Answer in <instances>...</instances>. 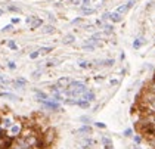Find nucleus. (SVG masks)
<instances>
[{"instance_id":"nucleus-1","label":"nucleus","mask_w":155,"mask_h":149,"mask_svg":"<svg viewBox=\"0 0 155 149\" xmlns=\"http://www.w3.org/2000/svg\"><path fill=\"white\" fill-rule=\"evenodd\" d=\"M55 139H56V133H55V130L53 129H49L46 133H44V136H43V140L46 142V145L49 146V145H52L53 142H55Z\"/></svg>"},{"instance_id":"nucleus-2","label":"nucleus","mask_w":155,"mask_h":149,"mask_svg":"<svg viewBox=\"0 0 155 149\" xmlns=\"http://www.w3.org/2000/svg\"><path fill=\"white\" fill-rule=\"evenodd\" d=\"M71 83H73V80H71L70 77H61V78L56 81L58 87H61V89H68V87L71 86Z\"/></svg>"},{"instance_id":"nucleus-3","label":"nucleus","mask_w":155,"mask_h":149,"mask_svg":"<svg viewBox=\"0 0 155 149\" xmlns=\"http://www.w3.org/2000/svg\"><path fill=\"white\" fill-rule=\"evenodd\" d=\"M22 124L21 122H16V124H13V126L10 127V136L12 137H16V136H19L21 133H22Z\"/></svg>"},{"instance_id":"nucleus-4","label":"nucleus","mask_w":155,"mask_h":149,"mask_svg":"<svg viewBox=\"0 0 155 149\" xmlns=\"http://www.w3.org/2000/svg\"><path fill=\"white\" fill-rule=\"evenodd\" d=\"M80 99H83V101H87V102H93L95 101V93L92 90H87Z\"/></svg>"},{"instance_id":"nucleus-5","label":"nucleus","mask_w":155,"mask_h":149,"mask_svg":"<svg viewBox=\"0 0 155 149\" xmlns=\"http://www.w3.org/2000/svg\"><path fill=\"white\" fill-rule=\"evenodd\" d=\"M25 84H27V80H25V78L16 77V80H15V87H16V89H22Z\"/></svg>"},{"instance_id":"nucleus-6","label":"nucleus","mask_w":155,"mask_h":149,"mask_svg":"<svg viewBox=\"0 0 155 149\" xmlns=\"http://www.w3.org/2000/svg\"><path fill=\"white\" fill-rule=\"evenodd\" d=\"M36 97L38 99V101H41V102H44V101H47L49 99V96L44 93V92H38V90H36Z\"/></svg>"},{"instance_id":"nucleus-7","label":"nucleus","mask_w":155,"mask_h":149,"mask_svg":"<svg viewBox=\"0 0 155 149\" xmlns=\"http://www.w3.org/2000/svg\"><path fill=\"white\" fill-rule=\"evenodd\" d=\"M102 143H103V148H105V149H112V142H111L109 137L103 136V137H102Z\"/></svg>"},{"instance_id":"nucleus-8","label":"nucleus","mask_w":155,"mask_h":149,"mask_svg":"<svg viewBox=\"0 0 155 149\" xmlns=\"http://www.w3.org/2000/svg\"><path fill=\"white\" fill-rule=\"evenodd\" d=\"M75 133H83V134H90L92 133V127L90 126H83V127H80Z\"/></svg>"},{"instance_id":"nucleus-9","label":"nucleus","mask_w":155,"mask_h":149,"mask_svg":"<svg viewBox=\"0 0 155 149\" xmlns=\"http://www.w3.org/2000/svg\"><path fill=\"white\" fill-rule=\"evenodd\" d=\"M112 22H120L121 19H123V16H121V13H118V12H112L111 13V18H109Z\"/></svg>"},{"instance_id":"nucleus-10","label":"nucleus","mask_w":155,"mask_h":149,"mask_svg":"<svg viewBox=\"0 0 155 149\" xmlns=\"http://www.w3.org/2000/svg\"><path fill=\"white\" fill-rule=\"evenodd\" d=\"M0 97H5V99H10V101H16V96L15 94H12V93H8V92H2L0 93Z\"/></svg>"},{"instance_id":"nucleus-11","label":"nucleus","mask_w":155,"mask_h":149,"mask_svg":"<svg viewBox=\"0 0 155 149\" xmlns=\"http://www.w3.org/2000/svg\"><path fill=\"white\" fill-rule=\"evenodd\" d=\"M12 126H13V124H12V120L10 118H5L2 121V129H10Z\"/></svg>"},{"instance_id":"nucleus-12","label":"nucleus","mask_w":155,"mask_h":149,"mask_svg":"<svg viewBox=\"0 0 155 149\" xmlns=\"http://www.w3.org/2000/svg\"><path fill=\"white\" fill-rule=\"evenodd\" d=\"M74 40H75V37L73 36V34H68V36H65L64 37V44H71V43H74Z\"/></svg>"},{"instance_id":"nucleus-13","label":"nucleus","mask_w":155,"mask_h":149,"mask_svg":"<svg viewBox=\"0 0 155 149\" xmlns=\"http://www.w3.org/2000/svg\"><path fill=\"white\" fill-rule=\"evenodd\" d=\"M96 12V9H92V8H81V13L84 15V16H87V15H93Z\"/></svg>"},{"instance_id":"nucleus-14","label":"nucleus","mask_w":155,"mask_h":149,"mask_svg":"<svg viewBox=\"0 0 155 149\" xmlns=\"http://www.w3.org/2000/svg\"><path fill=\"white\" fill-rule=\"evenodd\" d=\"M43 24V21L40 19V18H34V21H33V24H31V30H36V28H38L40 25Z\"/></svg>"},{"instance_id":"nucleus-15","label":"nucleus","mask_w":155,"mask_h":149,"mask_svg":"<svg viewBox=\"0 0 155 149\" xmlns=\"http://www.w3.org/2000/svg\"><path fill=\"white\" fill-rule=\"evenodd\" d=\"M43 104H44V106H47V108H50V109H59V105H58V104H55V102L44 101Z\"/></svg>"},{"instance_id":"nucleus-16","label":"nucleus","mask_w":155,"mask_h":149,"mask_svg":"<svg viewBox=\"0 0 155 149\" xmlns=\"http://www.w3.org/2000/svg\"><path fill=\"white\" fill-rule=\"evenodd\" d=\"M77 105L80 106V108H89V106H90V102H87V101H83V99H78V101H77Z\"/></svg>"},{"instance_id":"nucleus-17","label":"nucleus","mask_w":155,"mask_h":149,"mask_svg":"<svg viewBox=\"0 0 155 149\" xmlns=\"http://www.w3.org/2000/svg\"><path fill=\"white\" fill-rule=\"evenodd\" d=\"M43 33L44 34H50V33H55V27L53 25H46L43 28Z\"/></svg>"},{"instance_id":"nucleus-18","label":"nucleus","mask_w":155,"mask_h":149,"mask_svg":"<svg viewBox=\"0 0 155 149\" xmlns=\"http://www.w3.org/2000/svg\"><path fill=\"white\" fill-rule=\"evenodd\" d=\"M38 50H40V53H43V55H47V53H50V52L53 50V49H52V47H40Z\"/></svg>"},{"instance_id":"nucleus-19","label":"nucleus","mask_w":155,"mask_h":149,"mask_svg":"<svg viewBox=\"0 0 155 149\" xmlns=\"http://www.w3.org/2000/svg\"><path fill=\"white\" fill-rule=\"evenodd\" d=\"M90 66H92V64L87 62V61H81L80 62V68H90Z\"/></svg>"},{"instance_id":"nucleus-20","label":"nucleus","mask_w":155,"mask_h":149,"mask_svg":"<svg viewBox=\"0 0 155 149\" xmlns=\"http://www.w3.org/2000/svg\"><path fill=\"white\" fill-rule=\"evenodd\" d=\"M142 44H143V41H142L140 38H138V40H135V43H133V47H135V49H139Z\"/></svg>"},{"instance_id":"nucleus-21","label":"nucleus","mask_w":155,"mask_h":149,"mask_svg":"<svg viewBox=\"0 0 155 149\" xmlns=\"http://www.w3.org/2000/svg\"><path fill=\"white\" fill-rule=\"evenodd\" d=\"M8 47L9 49H12V50H16V44H15V41H8Z\"/></svg>"},{"instance_id":"nucleus-22","label":"nucleus","mask_w":155,"mask_h":149,"mask_svg":"<svg viewBox=\"0 0 155 149\" xmlns=\"http://www.w3.org/2000/svg\"><path fill=\"white\" fill-rule=\"evenodd\" d=\"M38 55H40V50H36V52H33V53L30 55V58H31V59H37Z\"/></svg>"},{"instance_id":"nucleus-23","label":"nucleus","mask_w":155,"mask_h":149,"mask_svg":"<svg viewBox=\"0 0 155 149\" xmlns=\"http://www.w3.org/2000/svg\"><path fill=\"white\" fill-rule=\"evenodd\" d=\"M103 65H106V66L114 65V59H106V61H103Z\"/></svg>"},{"instance_id":"nucleus-24","label":"nucleus","mask_w":155,"mask_h":149,"mask_svg":"<svg viewBox=\"0 0 155 149\" xmlns=\"http://www.w3.org/2000/svg\"><path fill=\"white\" fill-rule=\"evenodd\" d=\"M103 28H105V33H112V25H103Z\"/></svg>"},{"instance_id":"nucleus-25","label":"nucleus","mask_w":155,"mask_h":149,"mask_svg":"<svg viewBox=\"0 0 155 149\" xmlns=\"http://www.w3.org/2000/svg\"><path fill=\"white\" fill-rule=\"evenodd\" d=\"M81 5H83V8H89V5H90V0H81Z\"/></svg>"},{"instance_id":"nucleus-26","label":"nucleus","mask_w":155,"mask_h":149,"mask_svg":"<svg viewBox=\"0 0 155 149\" xmlns=\"http://www.w3.org/2000/svg\"><path fill=\"white\" fill-rule=\"evenodd\" d=\"M40 76H41V71H34V72H33V77H34V78H38Z\"/></svg>"},{"instance_id":"nucleus-27","label":"nucleus","mask_w":155,"mask_h":149,"mask_svg":"<svg viewBox=\"0 0 155 149\" xmlns=\"http://www.w3.org/2000/svg\"><path fill=\"white\" fill-rule=\"evenodd\" d=\"M9 10H12V12H19L21 9H19V8H16V6H9Z\"/></svg>"},{"instance_id":"nucleus-28","label":"nucleus","mask_w":155,"mask_h":149,"mask_svg":"<svg viewBox=\"0 0 155 149\" xmlns=\"http://www.w3.org/2000/svg\"><path fill=\"white\" fill-rule=\"evenodd\" d=\"M111 18V13L109 12H105L103 15H102V19H109Z\"/></svg>"},{"instance_id":"nucleus-29","label":"nucleus","mask_w":155,"mask_h":149,"mask_svg":"<svg viewBox=\"0 0 155 149\" xmlns=\"http://www.w3.org/2000/svg\"><path fill=\"white\" fill-rule=\"evenodd\" d=\"M71 5H81V0H71Z\"/></svg>"},{"instance_id":"nucleus-30","label":"nucleus","mask_w":155,"mask_h":149,"mask_svg":"<svg viewBox=\"0 0 155 149\" xmlns=\"http://www.w3.org/2000/svg\"><path fill=\"white\" fill-rule=\"evenodd\" d=\"M81 21H83V18H75V19L73 21V24H80Z\"/></svg>"},{"instance_id":"nucleus-31","label":"nucleus","mask_w":155,"mask_h":149,"mask_svg":"<svg viewBox=\"0 0 155 149\" xmlns=\"http://www.w3.org/2000/svg\"><path fill=\"white\" fill-rule=\"evenodd\" d=\"M81 121H84V122H89V121H90V118H89V117H81Z\"/></svg>"},{"instance_id":"nucleus-32","label":"nucleus","mask_w":155,"mask_h":149,"mask_svg":"<svg viewBox=\"0 0 155 149\" xmlns=\"http://www.w3.org/2000/svg\"><path fill=\"white\" fill-rule=\"evenodd\" d=\"M12 30V25H6L5 28H3V31H10Z\"/></svg>"},{"instance_id":"nucleus-33","label":"nucleus","mask_w":155,"mask_h":149,"mask_svg":"<svg viewBox=\"0 0 155 149\" xmlns=\"http://www.w3.org/2000/svg\"><path fill=\"white\" fill-rule=\"evenodd\" d=\"M15 66H16L15 62H9V68H10V69H15Z\"/></svg>"},{"instance_id":"nucleus-34","label":"nucleus","mask_w":155,"mask_h":149,"mask_svg":"<svg viewBox=\"0 0 155 149\" xmlns=\"http://www.w3.org/2000/svg\"><path fill=\"white\" fill-rule=\"evenodd\" d=\"M118 84V80H111V86H117Z\"/></svg>"},{"instance_id":"nucleus-35","label":"nucleus","mask_w":155,"mask_h":149,"mask_svg":"<svg viewBox=\"0 0 155 149\" xmlns=\"http://www.w3.org/2000/svg\"><path fill=\"white\" fill-rule=\"evenodd\" d=\"M96 126L101 127V129H105V124H102V122H96Z\"/></svg>"},{"instance_id":"nucleus-36","label":"nucleus","mask_w":155,"mask_h":149,"mask_svg":"<svg viewBox=\"0 0 155 149\" xmlns=\"http://www.w3.org/2000/svg\"><path fill=\"white\" fill-rule=\"evenodd\" d=\"M124 136H131V130H126L124 132Z\"/></svg>"},{"instance_id":"nucleus-37","label":"nucleus","mask_w":155,"mask_h":149,"mask_svg":"<svg viewBox=\"0 0 155 149\" xmlns=\"http://www.w3.org/2000/svg\"><path fill=\"white\" fill-rule=\"evenodd\" d=\"M135 142H136V143H140V137L136 136V137H135Z\"/></svg>"},{"instance_id":"nucleus-38","label":"nucleus","mask_w":155,"mask_h":149,"mask_svg":"<svg viewBox=\"0 0 155 149\" xmlns=\"http://www.w3.org/2000/svg\"><path fill=\"white\" fill-rule=\"evenodd\" d=\"M12 22H13V24H18V22H19V19H18V18H13V19H12Z\"/></svg>"},{"instance_id":"nucleus-39","label":"nucleus","mask_w":155,"mask_h":149,"mask_svg":"<svg viewBox=\"0 0 155 149\" xmlns=\"http://www.w3.org/2000/svg\"><path fill=\"white\" fill-rule=\"evenodd\" d=\"M46 65H47V66H52V65H55V64H53V62H52V61H49V62H47V64H46Z\"/></svg>"},{"instance_id":"nucleus-40","label":"nucleus","mask_w":155,"mask_h":149,"mask_svg":"<svg viewBox=\"0 0 155 149\" xmlns=\"http://www.w3.org/2000/svg\"><path fill=\"white\" fill-rule=\"evenodd\" d=\"M2 13H3V10H2V9H0V15H2Z\"/></svg>"},{"instance_id":"nucleus-41","label":"nucleus","mask_w":155,"mask_h":149,"mask_svg":"<svg viewBox=\"0 0 155 149\" xmlns=\"http://www.w3.org/2000/svg\"><path fill=\"white\" fill-rule=\"evenodd\" d=\"M83 149H89V148H83Z\"/></svg>"},{"instance_id":"nucleus-42","label":"nucleus","mask_w":155,"mask_h":149,"mask_svg":"<svg viewBox=\"0 0 155 149\" xmlns=\"http://www.w3.org/2000/svg\"><path fill=\"white\" fill-rule=\"evenodd\" d=\"M102 2H105V0H102Z\"/></svg>"}]
</instances>
